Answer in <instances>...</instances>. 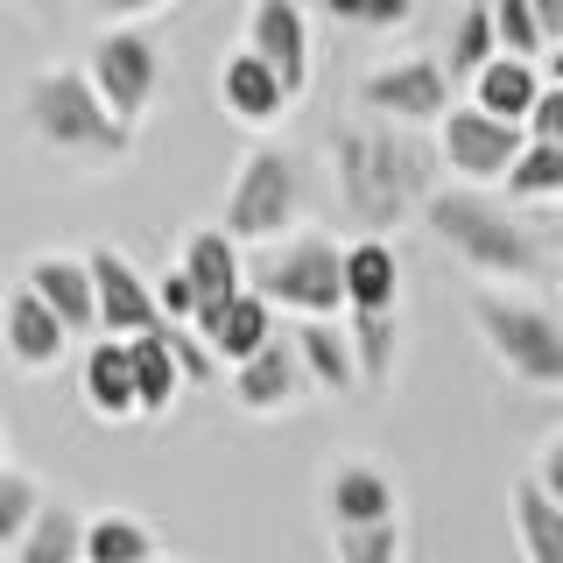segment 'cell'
Returning a JSON list of instances; mask_svg holds the SVG:
<instances>
[{
	"mask_svg": "<svg viewBox=\"0 0 563 563\" xmlns=\"http://www.w3.org/2000/svg\"><path fill=\"white\" fill-rule=\"evenodd\" d=\"M437 176H444L437 141L416 128H395V120H339L331 128V184L366 240H387L401 219H416Z\"/></svg>",
	"mask_w": 563,
	"mask_h": 563,
	"instance_id": "6da1fadb",
	"label": "cell"
},
{
	"mask_svg": "<svg viewBox=\"0 0 563 563\" xmlns=\"http://www.w3.org/2000/svg\"><path fill=\"white\" fill-rule=\"evenodd\" d=\"M422 219H430V233L444 240V254L457 268L479 275V289H521V282H542V268H550L528 219L515 205L486 198L479 184H437Z\"/></svg>",
	"mask_w": 563,
	"mask_h": 563,
	"instance_id": "7a4b0ae2",
	"label": "cell"
},
{
	"mask_svg": "<svg viewBox=\"0 0 563 563\" xmlns=\"http://www.w3.org/2000/svg\"><path fill=\"white\" fill-rule=\"evenodd\" d=\"M22 120L35 128L43 148L70 155V163H128L134 155V128H120L106 113V99L92 92L85 64H49L29 78L22 92Z\"/></svg>",
	"mask_w": 563,
	"mask_h": 563,
	"instance_id": "3957f363",
	"label": "cell"
},
{
	"mask_svg": "<svg viewBox=\"0 0 563 563\" xmlns=\"http://www.w3.org/2000/svg\"><path fill=\"white\" fill-rule=\"evenodd\" d=\"M246 289L289 317H339L345 310V246L331 233H317V225H296V233L268 240L246 261Z\"/></svg>",
	"mask_w": 563,
	"mask_h": 563,
	"instance_id": "277c9868",
	"label": "cell"
},
{
	"mask_svg": "<svg viewBox=\"0 0 563 563\" xmlns=\"http://www.w3.org/2000/svg\"><path fill=\"white\" fill-rule=\"evenodd\" d=\"M465 317H472V331L486 339V352L521 387H542V395L563 387V317L556 310H542L536 296L479 289V296H465Z\"/></svg>",
	"mask_w": 563,
	"mask_h": 563,
	"instance_id": "5b68a950",
	"label": "cell"
},
{
	"mask_svg": "<svg viewBox=\"0 0 563 563\" xmlns=\"http://www.w3.org/2000/svg\"><path fill=\"white\" fill-rule=\"evenodd\" d=\"M296 211H303V163L275 141H254L240 155L233 184H225V240L268 246L282 233H296Z\"/></svg>",
	"mask_w": 563,
	"mask_h": 563,
	"instance_id": "8992f818",
	"label": "cell"
},
{
	"mask_svg": "<svg viewBox=\"0 0 563 563\" xmlns=\"http://www.w3.org/2000/svg\"><path fill=\"white\" fill-rule=\"evenodd\" d=\"M85 78H92V92L106 99V113H113L120 128H141V113L155 106V92H163V49H155L148 29L120 22V29H106L92 43Z\"/></svg>",
	"mask_w": 563,
	"mask_h": 563,
	"instance_id": "52a82bcc",
	"label": "cell"
},
{
	"mask_svg": "<svg viewBox=\"0 0 563 563\" xmlns=\"http://www.w3.org/2000/svg\"><path fill=\"white\" fill-rule=\"evenodd\" d=\"M360 106L366 120H395V128H437L451 113V70L437 57H395V64H374L360 78Z\"/></svg>",
	"mask_w": 563,
	"mask_h": 563,
	"instance_id": "ba28073f",
	"label": "cell"
},
{
	"mask_svg": "<svg viewBox=\"0 0 563 563\" xmlns=\"http://www.w3.org/2000/svg\"><path fill=\"white\" fill-rule=\"evenodd\" d=\"M521 148H528V128H507V120L479 113L472 99L437 120V163L451 176H465V184H507Z\"/></svg>",
	"mask_w": 563,
	"mask_h": 563,
	"instance_id": "9c48e42d",
	"label": "cell"
},
{
	"mask_svg": "<svg viewBox=\"0 0 563 563\" xmlns=\"http://www.w3.org/2000/svg\"><path fill=\"white\" fill-rule=\"evenodd\" d=\"M92 303H99V339H141V331H163V310H155V282L134 268L113 246H92Z\"/></svg>",
	"mask_w": 563,
	"mask_h": 563,
	"instance_id": "30bf717a",
	"label": "cell"
},
{
	"mask_svg": "<svg viewBox=\"0 0 563 563\" xmlns=\"http://www.w3.org/2000/svg\"><path fill=\"white\" fill-rule=\"evenodd\" d=\"M261 64L289 85V99L310 85V14L296 0H246V43Z\"/></svg>",
	"mask_w": 563,
	"mask_h": 563,
	"instance_id": "8fae6325",
	"label": "cell"
},
{
	"mask_svg": "<svg viewBox=\"0 0 563 563\" xmlns=\"http://www.w3.org/2000/svg\"><path fill=\"white\" fill-rule=\"evenodd\" d=\"M0 345H8V360L22 366V374H49L70 352V331L57 324V310H49L29 282H14L8 303H0Z\"/></svg>",
	"mask_w": 563,
	"mask_h": 563,
	"instance_id": "7c38bea8",
	"label": "cell"
},
{
	"mask_svg": "<svg viewBox=\"0 0 563 563\" xmlns=\"http://www.w3.org/2000/svg\"><path fill=\"white\" fill-rule=\"evenodd\" d=\"M324 515H331V528H380L401 515L395 479L380 472V457H339L324 472Z\"/></svg>",
	"mask_w": 563,
	"mask_h": 563,
	"instance_id": "4fadbf2b",
	"label": "cell"
},
{
	"mask_svg": "<svg viewBox=\"0 0 563 563\" xmlns=\"http://www.w3.org/2000/svg\"><path fill=\"white\" fill-rule=\"evenodd\" d=\"M303 387H310V374H303V360H296L289 339H268L254 360L233 366V395H240L246 416H289L296 401H303Z\"/></svg>",
	"mask_w": 563,
	"mask_h": 563,
	"instance_id": "5bb4252c",
	"label": "cell"
},
{
	"mask_svg": "<svg viewBox=\"0 0 563 563\" xmlns=\"http://www.w3.org/2000/svg\"><path fill=\"white\" fill-rule=\"evenodd\" d=\"M176 275L190 282V296H198V317L233 303L246 289V261H240V240H225V225H198V233H184V254H176Z\"/></svg>",
	"mask_w": 563,
	"mask_h": 563,
	"instance_id": "9a60e30c",
	"label": "cell"
},
{
	"mask_svg": "<svg viewBox=\"0 0 563 563\" xmlns=\"http://www.w3.org/2000/svg\"><path fill=\"white\" fill-rule=\"evenodd\" d=\"M22 282L43 296L49 310H57V324L70 331V339H99V303H92V268H85V261L43 254V261H29Z\"/></svg>",
	"mask_w": 563,
	"mask_h": 563,
	"instance_id": "2e32d148",
	"label": "cell"
},
{
	"mask_svg": "<svg viewBox=\"0 0 563 563\" xmlns=\"http://www.w3.org/2000/svg\"><path fill=\"white\" fill-rule=\"evenodd\" d=\"M219 99L240 128H275V120L289 113V85H282L254 49H233V57L219 64Z\"/></svg>",
	"mask_w": 563,
	"mask_h": 563,
	"instance_id": "e0dca14e",
	"label": "cell"
},
{
	"mask_svg": "<svg viewBox=\"0 0 563 563\" xmlns=\"http://www.w3.org/2000/svg\"><path fill=\"white\" fill-rule=\"evenodd\" d=\"M190 331H198V339L211 345V360H219V366H240V360H254V352L275 339V310L261 303L254 289H240L233 303L205 310V317H198V324H190Z\"/></svg>",
	"mask_w": 563,
	"mask_h": 563,
	"instance_id": "ac0fdd59",
	"label": "cell"
},
{
	"mask_svg": "<svg viewBox=\"0 0 563 563\" xmlns=\"http://www.w3.org/2000/svg\"><path fill=\"white\" fill-rule=\"evenodd\" d=\"M289 345H296V360H303L310 387H324V395H352V387H360V360H352V331L339 324V317H296Z\"/></svg>",
	"mask_w": 563,
	"mask_h": 563,
	"instance_id": "d6986e66",
	"label": "cell"
},
{
	"mask_svg": "<svg viewBox=\"0 0 563 563\" xmlns=\"http://www.w3.org/2000/svg\"><path fill=\"white\" fill-rule=\"evenodd\" d=\"M78 387H85V409H92L99 422H128V416H141V401H134V360H128V339H92V345H85Z\"/></svg>",
	"mask_w": 563,
	"mask_h": 563,
	"instance_id": "ffe728a7",
	"label": "cell"
},
{
	"mask_svg": "<svg viewBox=\"0 0 563 563\" xmlns=\"http://www.w3.org/2000/svg\"><path fill=\"white\" fill-rule=\"evenodd\" d=\"M401 296V261L387 240H352L345 246V310L352 317H387Z\"/></svg>",
	"mask_w": 563,
	"mask_h": 563,
	"instance_id": "44dd1931",
	"label": "cell"
},
{
	"mask_svg": "<svg viewBox=\"0 0 563 563\" xmlns=\"http://www.w3.org/2000/svg\"><path fill=\"white\" fill-rule=\"evenodd\" d=\"M507 528H515L521 563H563V507L536 479L507 486Z\"/></svg>",
	"mask_w": 563,
	"mask_h": 563,
	"instance_id": "7402d4cb",
	"label": "cell"
},
{
	"mask_svg": "<svg viewBox=\"0 0 563 563\" xmlns=\"http://www.w3.org/2000/svg\"><path fill=\"white\" fill-rule=\"evenodd\" d=\"M536 99H542V70L521 64V57H493L479 78H472V106L493 113V120H507V128H528Z\"/></svg>",
	"mask_w": 563,
	"mask_h": 563,
	"instance_id": "603a6c76",
	"label": "cell"
},
{
	"mask_svg": "<svg viewBox=\"0 0 563 563\" xmlns=\"http://www.w3.org/2000/svg\"><path fill=\"white\" fill-rule=\"evenodd\" d=\"M8 563H85V515L64 500H43V515L29 521V536L14 542Z\"/></svg>",
	"mask_w": 563,
	"mask_h": 563,
	"instance_id": "cb8c5ba5",
	"label": "cell"
},
{
	"mask_svg": "<svg viewBox=\"0 0 563 563\" xmlns=\"http://www.w3.org/2000/svg\"><path fill=\"white\" fill-rule=\"evenodd\" d=\"M128 360H134V401H141V416H163L169 401L184 395V374H176V352H169V324L128 339Z\"/></svg>",
	"mask_w": 563,
	"mask_h": 563,
	"instance_id": "d4e9b609",
	"label": "cell"
},
{
	"mask_svg": "<svg viewBox=\"0 0 563 563\" xmlns=\"http://www.w3.org/2000/svg\"><path fill=\"white\" fill-rule=\"evenodd\" d=\"M85 563H155V528L128 507L85 515Z\"/></svg>",
	"mask_w": 563,
	"mask_h": 563,
	"instance_id": "484cf974",
	"label": "cell"
},
{
	"mask_svg": "<svg viewBox=\"0 0 563 563\" xmlns=\"http://www.w3.org/2000/svg\"><path fill=\"white\" fill-rule=\"evenodd\" d=\"M500 57V35H493V0H465L451 22V49H444V70L451 78H479V70Z\"/></svg>",
	"mask_w": 563,
	"mask_h": 563,
	"instance_id": "4316f807",
	"label": "cell"
},
{
	"mask_svg": "<svg viewBox=\"0 0 563 563\" xmlns=\"http://www.w3.org/2000/svg\"><path fill=\"white\" fill-rule=\"evenodd\" d=\"M507 205H563V148H542V141H528L515 155V169H507Z\"/></svg>",
	"mask_w": 563,
	"mask_h": 563,
	"instance_id": "83f0119b",
	"label": "cell"
},
{
	"mask_svg": "<svg viewBox=\"0 0 563 563\" xmlns=\"http://www.w3.org/2000/svg\"><path fill=\"white\" fill-rule=\"evenodd\" d=\"M352 360H360V380L366 387H387L395 380V352H401V324H395V310L387 317H352Z\"/></svg>",
	"mask_w": 563,
	"mask_h": 563,
	"instance_id": "f1b7e54d",
	"label": "cell"
},
{
	"mask_svg": "<svg viewBox=\"0 0 563 563\" xmlns=\"http://www.w3.org/2000/svg\"><path fill=\"white\" fill-rule=\"evenodd\" d=\"M43 515V486L29 479V472H8L0 465V550L14 556V542L29 536V521Z\"/></svg>",
	"mask_w": 563,
	"mask_h": 563,
	"instance_id": "f546056e",
	"label": "cell"
},
{
	"mask_svg": "<svg viewBox=\"0 0 563 563\" xmlns=\"http://www.w3.org/2000/svg\"><path fill=\"white\" fill-rule=\"evenodd\" d=\"M331 563H401V521L331 528Z\"/></svg>",
	"mask_w": 563,
	"mask_h": 563,
	"instance_id": "4dcf8cb0",
	"label": "cell"
},
{
	"mask_svg": "<svg viewBox=\"0 0 563 563\" xmlns=\"http://www.w3.org/2000/svg\"><path fill=\"white\" fill-rule=\"evenodd\" d=\"M493 35H500V57H521V64H536L550 49V35L528 14V0H493Z\"/></svg>",
	"mask_w": 563,
	"mask_h": 563,
	"instance_id": "1f68e13d",
	"label": "cell"
},
{
	"mask_svg": "<svg viewBox=\"0 0 563 563\" xmlns=\"http://www.w3.org/2000/svg\"><path fill=\"white\" fill-rule=\"evenodd\" d=\"M317 8L331 14V22H345V29H374V35H387V29H401L416 14V0H317Z\"/></svg>",
	"mask_w": 563,
	"mask_h": 563,
	"instance_id": "d6a6232c",
	"label": "cell"
},
{
	"mask_svg": "<svg viewBox=\"0 0 563 563\" xmlns=\"http://www.w3.org/2000/svg\"><path fill=\"white\" fill-rule=\"evenodd\" d=\"M169 352H176V374H184V387L219 380V360H211V345H205L190 324H169Z\"/></svg>",
	"mask_w": 563,
	"mask_h": 563,
	"instance_id": "836d02e7",
	"label": "cell"
},
{
	"mask_svg": "<svg viewBox=\"0 0 563 563\" xmlns=\"http://www.w3.org/2000/svg\"><path fill=\"white\" fill-rule=\"evenodd\" d=\"M155 310H163V324H198V296H190L184 275H155Z\"/></svg>",
	"mask_w": 563,
	"mask_h": 563,
	"instance_id": "e575fe53",
	"label": "cell"
},
{
	"mask_svg": "<svg viewBox=\"0 0 563 563\" xmlns=\"http://www.w3.org/2000/svg\"><path fill=\"white\" fill-rule=\"evenodd\" d=\"M528 141H542V148H563V85H542L536 113H528Z\"/></svg>",
	"mask_w": 563,
	"mask_h": 563,
	"instance_id": "d590c367",
	"label": "cell"
},
{
	"mask_svg": "<svg viewBox=\"0 0 563 563\" xmlns=\"http://www.w3.org/2000/svg\"><path fill=\"white\" fill-rule=\"evenodd\" d=\"M528 479H536V486H542V493H550V500L563 507V430H556L550 444L536 451V472H528Z\"/></svg>",
	"mask_w": 563,
	"mask_h": 563,
	"instance_id": "8d00e7d4",
	"label": "cell"
},
{
	"mask_svg": "<svg viewBox=\"0 0 563 563\" xmlns=\"http://www.w3.org/2000/svg\"><path fill=\"white\" fill-rule=\"evenodd\" d=\"M528 14L542 22V35H550V43H563V0H528Z\"/></svg>",
	"mask_w": 563,
	"mask_h": 563,
	"instance_id": "74e56055",
	"label": "cell"
},
{
	"mask_svg": "<svg viewBox=\"0 0 563 563\" xmlns=\"http://www.w3.org/2000/svg\"><path fill=\"white\" fill-rule=\"evenodd\" d=\"M542 85H563V43L542 49Z\"/></svg>",
	"mask_w": 563,
	"mask_h": 563,
	"instance_id": "f35d334b",
	"label": "cell"
},
{
	"mask_svg": "<svg viewBox=\"0 0 563 563\" xmlns=\"http://www.w3.org/2000/svg\"><path fill=\"white\" fill-rule=\"evenodd\" d=\"M155 8H169V0H106V14H155Z\"/></svg>",
	"mask_w": 563,
	"mask_h": 563,
	"instance_id": "ab89813d",
	"label": "cell"
},
{
	"mask_svg": "<svg viewBox=\"0 0 563 563\" xmlns=\"http://www.w3.org/2000/svg\"><path fill=\"white\" fill-rule=\"evenodd\" d=\"M550 275H556V289H563V254H556V268H550Z\"/></svg>",
	"mask_w": 563,
	"mask_h": 563,
	"instance_id": "60d3db41",
	"label": "cell"
},
{
	"mask_svg": "<svg viewBox=\"0 0 563 563\" xmlns=\"http://www.w3.org/2000/svg\"><path fill=\"white\" fill-rule=\"evenodd\" d=\"M0 465H8V437H0Z\"/></svg>",
	"mask_w": 563,
	"mask_h": 563,
	"instance_id": "b9f144b4",
	"label": "cell"
},
{
	"mask_svg": "<svg viewBox=\"0 0 563 563\" xmlns=\"http://www.w3.org/2000/svg\"><path fill=\"white\" fill-rule=\"evenodd\" d=\"M0 563H8V550H0Z\"/></svg>",
	"mask_w": 563,
	"mask_h": 563,
	"instance_id": "7bdbcfd3",
	"label": "cell"
},
{
	"mask_svg": "<svg viewBox=\"0 0 563 563\" xmlns=\"http://www.w3.org/2000/svg\"><path fill=\"white\" fill-rule=\"evenodd\" d=\"M556 240H563V225H556Z\"/></svg>",
	"mask_w": 563,
	"mask_h": 563,
	"instance_id": "ee69618b",
	"label": "cell"
},
{
	"mask_svg": "<svg viewBox=\"0 0 563 563\" xmlns=\"http://www.w3.org/2000/svg\"><path fill=\"white\" fill-rule=\"evenodd\" d=\"M155 563H163V556H155Z\"/></svg>",
	"mask_w": 563,
	"mask_h": 563,
	"instance_id": "f6af8a7d",
	"label": "cell"
}]
</instances>
